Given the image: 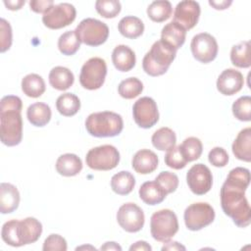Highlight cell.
Returning <instances> with one entry per match:
<instances>
[{
    "mask_svg": "<svg viewBox=\"0 0 251 251\" xmlns=\"http://www.w3.org/2000/svg\"><path fill=\"white\" fill-rule=\"evenodd\" d=\"M129 250H130V251H133V250L151 251V250H152V247H151V246H150L146 241L139 240V241H136L135 243H133V244L129 247Z\"/></svg>",
    "mask_w": 251,
    "mask_h": 251,
    "instance_id": "cell-48",
    "label": "cell"
},
{
    "mask_svg": "<svg viewBox=\"0 0 251 251\" xmlns=\"http://www.w3.org/2000/svg\"><path fill=\"white\" fill-rule=\"evenodd\" d=\"M100 250H119V251H121L122 247L114 241H109V242L104 243V245H102L100 247Z\"/></svg>",
    "mask_w": 251,
    "mask_h": 251,
    "instance_id": "cell-50",
    "label": "cell"
},
{
    "mask_svg": "<svg viewBox=\"0 0 251 251\" xmlns=\"http://www.w3.org/2000/svg\"><path fill=\"white\" fill-rule=\"evenodd\" d=\"M85 128L90 135L95 137H114L122 132L124 122L122 116L115 112H97L86 118Z\"/></svg>",
    "mask_w": 251,
    "mask_h": 251,
    "instance_id": "cell-4",
    "label": "cell"
},
{
    "mask_svg": "<svg viewBox=\"0 0 251 251\" xmlns=\"http://www.w3.org/2000/svg\"><path fill=\"white\" fill-rule=\"evenodd\" d=\"M233 155L241 161H251V128L246 127L239 131L232 143Z\"/></svg>",
    "mask_w": 251,
    "mask_h": 251,
    "instance_id": "cell-22",
    "label": "cell"
},
{
    "mask_svg": "<svg viewBox=\"0 0 251 251\" xmlns=\"http://www.w3.org/2000/svg\"><path fill=\"white\" fill-rule=\"evenodd\" d=\"M209 162L218 168L225 167L228 163V154L223 147H214L208 154Z\"/></svg>",
    "mask_w": 251,
    "mask_h": 251,
    "instance_id": "cell-44",
    "label": "cell"
},
{
    "mask_svg": "<svg viewBox=\"0 0 251 251\" xmlns=\"http://www.w3.org/2000/svg\"><path fill=\"white\" fill-rule=\"evenodd\" d=\"M185 36L186 30L175 22L167 24L161 32V40L176 51L184 44Z\"/></svg>",
    "mask_w": 251,
    "mask_h": 251,
    "instance_id": "cell-21",
    "label": "cell"
},
{
    "mask_svg": "<svg viewBox=\"0 0 251 251\" xmlns=\"http://www.w3.org/2000/svg\"><path fill=\"white\" fill-rule=\"evenodd\" d=\"M112 62L118 71L128 72L135 66V53L127 45H118L112 52Z\"/></svg>",
    "mask_w": 251,
    "mask_h": 251,
    "instance_id": "cell-19",
    "label": "cell"
},
{
    "mask_svg": "<svg viewBox=\"0 0 251 251\" xmlns=\"http://www.w3.org/2000/svg\"><path fill=\"white\" fill-rule=\"evenodd\" d=\"M209 4L216 10H226L232 4V1H230V0H228V1L227 0H221V1L210 0Z\"/></svg>",
    "mask_w": 251,
    "mask_h": 251,
    "instance_id": "cell-46",
    "label": "cell"
},
{
    "mask_svg": "<svg viewBox=\"0 0 251 251\" xmlns=\"http://www.w3.org/2000/svg\"><path fill=\"white\" fill-rule=\"evenodd\" d=\"M244 84L242 74L235 69H226L217 79V89L223 95L230 96L241 90Z\"/></svg>",
    "mask_w": 251,
    "mask_h": 251,
    "instance_id": "cell-16",
    "label": "cell"
},
{
    "mask_svg": "<svg viewBox=\"0 0 251 251\" xmlns=\"http://www.w3.org/2000/svg\"><path fill=\"white\" fill-rule=\"evenodd\" d=\"M51 109L43 102H36L28 106L26 117L28 122L34 126H44L51 120Z\"/></svg>",
    "mask_w": 251,
    "mask_h": 251,
    "instance_id": "cell-25",
    "label": "cell"
},
{
    "mask_svg": "<svg viewBox=\"0 0 251 251\" xmlns=\"http://www.w3.org/2000/svg\"><path fill=\"white\" fill-rule=\"evenodd\" d=\"M190 48L193 57L203 64L214 61L218 55V42L216 38L207 32H201L193 36Z\"/></svg>",
    "mask_w": 251,
    "mask_h": 251,
    "instance_id": "cell-12",
    "label": "cell"
},
{
    "mask_svg": "<svg viewBox=\"0 0 251 251\" xmlns=\"http://www.w3.org/2000/svg\"><path fill=\"white\" fill-rule=\"evenodd\" d=\"M155 181L159 184V186L165 191V193L167 195L175 192L178 186L177 176L174 173L167 172V171L160 173L156 176Z\"/></svg>",
    "mask_w": 251,
    "mask_h": 251,
    "instance_id": "cell-40",
    "label": "cell"
},
{
    "mask_svg": "<svg viewBox=\"0 0 251 251\" xmlns=\"http://www.w3.org/2000/svg\"><path fill=\"white\" fill-rule=\"evenodd\" d=\"M95 9L103 18L113 19L120 14L122 6L117 0H98L95 3Z\"/></svg>",
    "mask_w": 251,
    "mask_h": 251,
    "instance_id": "cell-38",
    "label": "cell"
},
{
    "mask_svg": "<svg viewBox=\"0 0 251 251\" xmlns=\"http://www.w3.org/2000/svg\"><path fill=\"white\" fill-rule=\"evenodd\" d=\"M54 5L53 0H31L29 1L30 10L37 14H45Z\"/></svg>",
    "mask_w": 251,
    "mask_h": 251,
    "instance_id": "cell-45",
    "label": "cell"
},
{
    "mask_svg": "<svg viewBox=\"0 0 251 251\" xmlns=\"http://www.w3.org/2000/svg\"><path fill=\"white\" fill-rule=\"evenodd\" d=\"M178 230L177 217L170 209L155 212L150 219V232L152 237L159 242H168Z\"/></svg>",
    "mask_w": 251,
    "mask_h": 251,
    "instance_id": "cell-5",
    "label": "cell"
},
{
    "mask_svg": "<svg viewBox=\"0 0 251 251\" xmlns=\"http://www.w3.org/2000/svg\"><path fill=\"white\" fill-rule=\"evenodd\" d=\"M20 204V192L18 188L8 182L0 184V212L10 214L16 211Z\"/></svg>",
    "mask_w": 251,
    "mask_h": 251,
    "instance_id": "cell-20",
    "label": "cell"
},
{
    "mask_svg": "<svg viewBox=\"0 0 251 251\" xmlns=\"http://www.w3.org/2000/svg\"><path fill=\"white\" fill-rule=\"evenodd\" d=\"M106 75L107 65L105 60L99 57H92L82 65L79 82L85 89L96 90L103 85Z\"/></svg>",
    "mask_w": 251,
    "mask_h": 251,
    "instance_id": "cell-7",
    "label": "cell"
},
{
    "mask_svg": "<svg viewBox=\"0 0 251 251\" xmlns=\"http://www.w3.org/2000/svg\"><path fill=\"white\" fill-rule=\"evenodd\" d=\"M86 165L95 171H110L116 168L120 162L118 149L110 144L94 147L85 156Z\"/></svg>",
    "mask_w": 251,
    "mask_h": 251,
    "instance_id": "cell-8",
    "label": "cell"
},
{
    "mask_svg": "<svg viewBox=\"0 0 251 251\" xmlns=\"http://www.w3.org/2000/svg\"><path fill=\"white\" fill-rule=\"evenodd\" d=\"M176 50L161 39L155 41L142 60L143 71L151 76H159L167 73L175 60Z\"/></svg>",
    "mask_w": 251,
    "mask_h": 251,
    "instance_id": "cell-3",
    "label": "cell"
},
{
    "mask_svg": "<svg viewBox=\"0 0 251 251\" xmlns=\"http://www.w3.org/2000/svg\"><path fill=\"white\" fill-rule=\"evenodd\" d=\"M45 82L37 74L26 75L22 79V90L27 97L37 98L45 92Z\"/></svg>",
    "mask_w": 251,
    "mask_h": 251,
    "instance_id": "cell-29",
    "label": "cell"
},
{
    "mask_svg": "<svg viewBox=\"0 0 251 251\" xmlns=\"http://www.w3.org/2000/svg\"><path fill=\"white\" fill-rule=\"evenodd\" d=\"M135 124L142 128H150L159 121V111L153 98L144 96L135 101L132 107Z\"/></svg>",
    "mask_w": 251,
    "mask_h": 251,
    "instance_id": "cell-11",
    "label": "cell"
},
{
    "mask_svg": "<svg viewBox=\"0 0 251 251\" xmlns=\"http://www.w3.org/2000/svg\"><path fill=\"white\" fill-rule=\"evenodd\" d=\"M179 149L182 156L188 163L200 158L203 151V145L199 138L190 136L185 138L182 143L179 144Z\"/></svg>",
    "mask_w": 251,
    "mask_h": 251,
    "instance_id": "cell-34",
    "label": "cell"
},
{
    "mask_svg": "<svg viewBox=\"0 0 251 251\" xmlns=\"http://www.w3.org/2000/svg\"><path fill=\"white\" fill-rule=\"evenodd\" d=\"M79 41L88 46L102 45L109 36L108 25L96 19L86 18L82 20L75 29Z\"/></svg>",
    "mask_w": 251,
    "mask_h": 251,
    "instance_id": "cell-6",
    "label": "cell"
},
{
    "mask_svg": "<svg viewBox=\"0 0 251 251\" xmlns=\"http://www.w3.org/2000/svg\"><path fill=\"white\" fill-rule=\"evenodd\" d=\"M18 222L19 220H11L6 222L1 229V237L3 241L13 247H20L21 242L18 237V231H17V226H18Z\"/></svg>",
    "mask_w": 251,
    "mask_h": 251,
    "instance_id": "cell-39",
    "label": "cell"
},
{
    "mask_svg": "<svg viewBox=\"0 0 251 251\" xmlns=\"http://www.w3.org/2000/svg\"><path fill=\"white\" fill-rule=\"evenodd\" d=\"M135 185L133 175L127 171H121L111 178V188L119 195L129 194Z\"/></svg>",
    "mask_w": 251,
    "mask_h": 251,
    "instance_id": "cell-28",
    "label": "cell"
},
{
    "mask_svg": "<svg viewBox=\"0 0 251 251\" xmlns=\"http://www.w3.org/2000/svg\"><path fill=\"white\" fill-rule=\"evenodd\" d=\"M250 183L248 169L237 167L232 169L224 182L220 196L224 213L231 218L238 227H246L251 223V209L245 191Z\"/></svg>",
    "mask_w": 251,
    "mask_h": 251,
    "instance_id": "cell-1",
    "label": "cell"
},
{
    "mask_svg": "<svg viewBox=\"0 0 251 251\" xmlns=\"http://www.w3.org/2000/svg\"><path fill=\"white\" fill-rule=\"evenodd\" d=\"M166 244L162 247V250L164 251V250H170V251H172V250H185L186 248L183 246V245H181L180 243H178L177 241H168V242H165Z\"/></svg>",
    "mask_w": 251,
    "mask_h": 251,
    "instance_id": "cell-49",
    "label": "cell"
},
{
    "mask_svg": "<svg viewBox=\"0 0 251 251\" xmlns=\"http://www.w3.org/2000/svg\"><path fill=\"white\" fill-rule=\"evenodd\" d=\"M230 61L237 68H249L251 66L250 42L242 41L233 45L230 51Z\"/></svg>",
    "mask_w": 251,
    "mask_h": 251,
    "instance_id": "cell-32",
    "label": "cell"
},
{
    "mask_svg": "<svg viewBox=\"0 0 251 251\" xmlns=\"http://www.w3.org/2000/svg\"><path fill=\"white\" fill-rule=\"evenodd\" d=\"M120 33L126 38L135 39L139 37L144 31L143 22L134 16H126L121 19L118 24Z\"/></svg>",
    "mask_w": 251,
    "mask_h": 251,
    "instance_id": "cell-27",
    "label": "cell"
},
{
    "mask_svg": "<svg viewBox=\"0 0 251 251\" xmlns=\"http://www.w3.org/2000/svg\"><path fill=\"white\" fill-rule=\"evenodd\" d=\"M48 78L50 85L53 88L61 91L69 89L75 81V76L72 71L62 66L53 68L49 73Z\"/></svg>",
    "mask_w": 251,
    "mask_h": 251,
    "instance_id": "cell-24",
    "label": "cell"
},
{
    "mask_svg": "<svg viewBox=\"0 0 251 251\" xmlns=\"http://www.w3.org/2000/svg\"><path fill=\"white\" fill-rule=\"evenodd\" d=\"M183 219L185 226L189 230H200L214 222L215 210L206 202L193 203L185 209Z\"/></svg>",
    "mask_w": 251,
    "mask_h": 251,
    "instance_id": "cell-9",
    "label": "cell"
},
{
    "mask_svg": "<svg viewBox=\"0 0 251 251\" xmlns=\"http://www.w3.org/2000/svg\"><path fill=\"white\" fill-rule=\"evenodd\" d=\"M165 164L174 170H180L186 166L187 162L180 152L179 145L174 146L167 151L165 155Z\"/></svg>",
    "mask_w": 251,
    "mask_h": 251,
    "instance_id": "cell-41",
    "label": "cell"
},
{
    "mask_svg": "<svg viewBox=\"0 0 251 251\" xmlns=\"http://www.w3.org/2000/svg\"><path fill=\"white\" fill-rule=\"evenodd\" d=\"M42 249L44 251H66L68 249L66 239L60 234L52 233L46 237Z\"/></svg>",
    "mask_w": 251,
    "mask_h": 251,
    "instance_id": "cell-42",
    "label": "cell"
},
{
    "mask_svg": "<svg viewBox=\"0 0 251 251\" xmlns=\"http://www.w3.org/2000/svg\"><path fill=\"white\" fill-rule=\"evenodd\" d=\"M158 162V157L153 151L149 149H141L132 157L131 166L136 173L148 175L157 169Z\"/></svg>",
    "mask_w": 251,
    "mask_h": 251,
    "instance_id": "cell-18",
    "label": "cell"
},
{
    "mask_svg": "<svg viewBox=\"0 0 251 251\" xmlns=\"http://www.w3.org/2000/svg\"><path fill=\"white\" fill-rule=\"evenodd\" d=\"M80 41L75 30L64 32L58 39L59 51L66 56H72L76 53L80 47Z\"/></svg>",
    "mask_w": 251,
    "mask_h": 251,
    "instance_id": "cell-35",
    "label": "cell"
},
{
    "mask_svg": "<svg viewBox=\"0 0 251 251\" xmlns=\"http://www.w3.org/2000/svg\"><path fill=\"white\" fill-rule=\"evenodd\" d=\"M25 0H8V1H4V5L6 6L7 9L11 10V11H16V10H20L24 5H25Z\"/></svg>",
    "mask_w": 251,
    "mask_h": 251,
    "instance_id": "cell-47",
    "label": "cell"
},
{
    "mask_svg": "<svg viewBox=\"0 0 251 251\" xmlns=\"http://www.w3.org/2000/svg\"><path fill=\"white\" fill-rule=\"evenodd\" d=\"M76 16L74 5L70 3H59L53 5L42 16L44 25L50 29H59L71 25Z\"/></svg>",
    "mask_w": 251,
    "mask_h": 251,
    "instance_id": "cell-10",
    "label": "cell"
},
{
    "mask_svg": "<svg viewBox=\"0 0 251 251\" xmlns=\"http://www.w3.org/2000/svg\"><path fill=\"white\" fill-rule=\"evenodd\" d=\"M139 197L147 205H157L164 201L167 194L159 186V184L154 181H146L139 188Z\"/></svg>",
    "mask_w": 251,
    "mask_h": 251,
    "instance_id": "cell-26",
    "label": "cell"
},
{
    "mask_svg": "<svg viewBox=\"0 0 251 251\" xmlns=\"http://www.w3.org/2000/svg\"><path fill=\"white\" fill-rule=\"evenodd\" d=\"M186 182L192 193L196 195H204L212 188L213 176L206 165L198 163L188 170L186 174Z\"/></svg>",
    "mask_w": 251,
    "mask_h": 251,
    "instance_id": "cell-14",
    "label": "cell"
},
{
    "mask_svg": "<svg viewBox=\"0 0 251 251\" xmlns=\"http://www.w3.org/2000/svg\"><path fill=\"white\" fill-rule=\"evenodd\" d=\"M233 116L241 122H249L251 120V97L248 95L241 96L232 104Z\"/></svg>",
    "mask_w": 251,
    "mask_h": 251,
    "instance_id": "cell-37",
    "label": "cell"
},
{
    "mask_svg": "<svg viewBox=\"0 0 251 251\" xmlns=\"http://www.w3.org/2000/svg\"><path fill=\"white\" fill-rule=\"evenodd\" d=\"M56 108L62 116L72 117L79 111L80 100L74 93H63L56 100Z\"/></svg>",
    "mask_w": 251,
    "mask_h": 251,
    "instance_id": "cell-30",
    "label": "cell"
},
{
    "mask_svg": "<svg viewBox=\"0 0 251 251\" xmlns=\"http://www.w3.org/2000/svg\"><path fill=\"white\" fill-rule=\"evenodd\" d=\"M151 141L153 146L160 151H168L174 146H176V135L173 129L164 126L157 129L152 137Z\"/></svg>",
    "mask_w": 251,
    "mask_h": 251,
    "instance_id": "cell-31",
    "label": "cell"
},
{
    "mask_svg": "<svg viewBox=\"0 0 251 251\" xmlns=\"http://www.w3.org/2000/svg\"><path fill=\"white\" fill-rule=\"evenodd\" d=\"M56 171L64 176H74L82 170V162L78 156L73 153L61 155L56 161Z\"/></svg>",
    "mask_w": 251,
    "mask_h": 251,
    "instance_id": "cell-23",
    "label": "cell"
},
{
    "mask_svg": "<svg viewBox=\"0 0 251 251\" xmlns=\"http://www.w3.org/2000/svg\"><path fill=\"white\" fill-rule=\"evenodd\" d=\"M17 231L22 246L34 243L42 233V225L35 218L27 217L18 222Z\"/></svg>",
    "mask_w": 251,
    "mask_h": 251,
    "instance_id": "cell-17",
    "label": "cell"
},
{
    "mask_svg": "<svg viewBox=\"0 0 251 251\" xmlns=\"http://www.w3.org/2000/svg\"><path fill=\"white\" fill-rule=\"evenodd\" d=\"M12 28L5 19H0V39H1V45H0V51L1 53L6 52L10 49L12 45Z\"/></svg>",
    "mask_w": 251,
    "mask_h": 251,
    "instance_id": "cell-43",
    "label": "cell"
},
{
    "mask_svg": "<svg viewBox=\"0 0 251 251\" xmlns=\"http://www.w3.org/2000/svg\"><path fill=\"white\" fill-rule=\"evenodd\" d=\"M172 4L167 0L154 1L147 8V15L149 19L155 23L167 21L172 16Z\"/></svg>",
    "mask_w": 251,
    "mask_h": 251,
    "instance_id": "cell-33",
    "label": "cell"
},
{
    "mask_svg": "<svg viewBox=\"0 0 251 251\" xmlns=\"http://www.w3.org/2000/svg\"><path fill=\"white\" fill-rule=\"evenodd\" d=\"M23 103L20 97L7 95L0 102V138L4 145L12 147L23 138Z\"/></svg>",
    "mask_w": 251,
    "mask_h": 251,
    "instance_id": "cell-2",
    "label": "cell"
},
{
    "mask_svg": "<svg viewBox=\"0 0 251 251\" xmlns=\"http://www.w3.org/2000/svg\"><path fill=\"white\" fill-rule=\"evenodd\" d=\"M143 83L137 77H128L122 80L118 86V92L125 99H133L141 94Z\"/></svg>",
    "mask_w": 251,
    "mask_h": 251,
    "instance_id": "cell-36",
    "label": "cell"
},
{
    "mask_svg": "<svg viewBox=\"0 0 251 251\" xmlns=\"http://www.w3.org/2000/svg\"><path fill=\"white\" fill-rule=\"evenodd\" d=\"M117 221L120 226L127 232L139 231L145 222L142 209L134 203L123 204L117 212Z\"/></svg>",
    "mask_w": 251,
    "mask_h": 251,
    "instance_id": "cell-13",
    "label": "cell"
},
{
    "mask_svg": "<svg viewBox=\"0 0 251 251\" xmlns=\"http://www.w3.org/2000/svg\"><path fill=\"white\" fill-rule=\"evenodd\" d=\"M200 5L193 0H183L177 3L174 12V21L185 30L193 28L200 17Z\"/></svg>",
    "mask_w": 251,
    "mask_h": 251,
    "instance_id": "cell-15",
    "label": "cell"
}]
</instances>
